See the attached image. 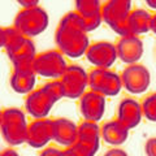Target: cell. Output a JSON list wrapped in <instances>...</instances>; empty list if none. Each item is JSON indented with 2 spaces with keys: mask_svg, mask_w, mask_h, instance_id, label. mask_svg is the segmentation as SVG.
Returning <instances> with one entry per match:
<instances>
[{
  "mask_svg": "<svg viewBox=\"0 0 156 156\" xmlns=\"http://www.w3.org/2000/svg\"><path fill=\"white\" fill-rule=\"evenodd\" d=\"M55 44L65 57L78 58L85 56L90 41L83 18L78 12H68L62 16L55 31Z\"/></svg>",
  "mask_w": 156,
  "mask_h": 156,
  "instance_id": "1",
  "label": "cell"
},
{
  "mask_svg": "<svg viewBox=\"0 0 156 156\" xmlns=\"http://www.w3.org/2000/svg\"><path fill=\"white\" fill-rule=\"evenodd\" d=\"M64 98V89L58 80H50L44 85L26 94L25 109L33 119H42L50 115L58 100Z\"/></svg>",
  "mask_w": 156,
  "mask_h": 156,
  "instance_id": "2",
  "label": "cell"
},
{
  "mask_svg": "<svg viewBox=\"0 0 156 156\" xmlns=\"http://www.w3.org/2000/svg\"><path fill=\"white\" fill-rule=\"evenodd\" d=\"M29 122L25 112L16 107L3 109L0 120V133L9 146H21L26 143Z\"/></svg>",
  "mask_w": 156,
  "mask_h": 156,
  "instance_id": "3",
  "label": "cell"
},
{
  "mask_svg": "<svg viewBox=\"0 0 156 156\" xmlns=\"http://www.w3.org/2000/svg\"><path fill=\"white\" fill-rule=\"evenodd\" d=\"M100 126L95 121L83 120L78 125L76 142L64 150L65 156H92L100 147Z\"/></svg>",
  "mask_w": 156,
  "mask_h": 156,
  "instance_id": "4",
  "label": "cell"
},
{
  "mask_svg": "<svg viewBox=\"0 0 156 156\" xmlns=\"http://www.w3.org/2000/svg\"><path fill=\"white\" fill-rule=\"evenodd\" d=\"M131 0H107L101 4V17L117 35H129L128 16L131 11Z\"/></svg>",
  "mask_w": 156,
  "mask_h": 156,
  "instance_id": "5",
  "label": "cell"
},
{
  "mask_svg": "<svg viewBox=\"0 0 156 156\" xmlns=\"http://www.w3.org/2000/svg\"><path fill=\"white\" fill-rule=\"evenodd\" d=\"M48 23H50V16L39 5L22 8L13 21V25L27 38L38 37L47 29Z\"/></svg>",
  "mask_w": 156,
  "mask_h": 156,
  "instance_id": "6",
  "label": "cell"
},
{
  "mask_svg": "<svg viewBox=\"0 0 156 156\" xmlns=\"http://www.w3.org/2000/svg\"><path fill=\"white\" fill-rule=\"evenodd\" d=\"M68 62L65 56L58 50H48L44 52L37 53L33 60V68L37 76L48 78V80H57L65 72Z\"/></svg>",
  "mask_w": 156,
  "mask_h": 156,
  "instance_id": "7",
  "label": "cell"
},
{
  "mask_svg": "<svg viewBox=\"0 0 156 156\" xmlns=\"http://www.w3.org/2000/svg\"><path fill=\"white\" fill-rule=\"evenodd\" d=\"M89 89L107 96H116L122 90L120 74L109 68H94L89 72Z\"/></svg>",
  "mask_w": 156,
  "mask_h": 156,
  "instance_id": "8",
  "label": "cell"
},
{
  "mask_svg": "<svg viewBox=\"0 0 156 156\" xmlns=\"http://www.w3.org/2000/svg\"><path fill=\"white\" fill-rule=\"evenodd\" d=\"M121 82L122 89L133 95L143 94L148 90L151 85V73L144 65L139 62L128 64L121 72Z\"/></svg>",
  "mask_w": 156,
  "mask_h": 156,
  "instance_id": "9",
  "label": "cell"
},
{
  "mask_svg": "<svg viewBox=\"0 0 156 156\" xmlns=\"http://www.w3.org/2000/svg\"><path fill=\"white\" fill-rule=\"evenodd\" d=\"M58 80L68 99H80L89 87V73L80 65H68Z\"/></svg>",
  "mask_w": 156,
  "mask_h": 156,
  "instance_id": "10",
  "label": "cell"
},
{
  "mask_svg": "<svg viewBox=\"0 0 156 156\" xmlns=\"http://www.w3.org/2000/svg\"><path fill=\"white\" fill-rule=\"evenodd\" d=\"M53 140V121L48 117L34 119L29 122L26 143L33 148H44Z\"/></svg>",
  "mask_w": 156,
  "mask_h": 156,
  "instance_id": "11",
  "label": "cell"
},
{
  "mask_svg": "<svg viewBox=\"0 0 156 156\" xmlns=\"http://www.w3.org/2000/svg\"><path fill=\"white\" fill-rule=\"evenodd\" d=\"M85 57L95 68H111L117 60L116 46L107 41L90 43L86 50Z\"/></svg>",
  "mask_w": 156,
  "mask_h": 156,
  "instance_id": "12",
  "label": "cell"
},
{
  "mask_svg": "<svg viewBox=\"0 0 156 156\" xmlns=\"http://www.w3.org/2000/svg\"><path fill=\"white\" fill-rule=\"evenodd\" d=\"M115 46L117 51V58H120L125 64L138 62L144 52L143 41L139 38V35H134V34L120 37Z\"/></svg>",
  "mask_w": 156,
  "mask_h": 156,
  "instance_id": "13",
  "label": "cell"
},
{
  "mask_svg": "<svg viewBox=\"0 0 156 156\" xmlns=\"http://www.w3.org/2000/svg\"><path fill=\"white\" fill-rule=\"evenodd\" d=\"M80 112L83 120L99 122L105 112V96L96 91L86 90L80 98Z\"/></svg>",
  "mask_w": 156,
  "mask_h": 156,
  "instance_id": "14",
  "label": "cell"
},
{
  "mask_svg": "<svg viewBox=\"0 0 156 156\" xmlns=\"http://www.w3.org/2000/svg\"><path fill=\"white\" fill-rule=\"evenodd\" d=\"M37 73L33 68V62L13 65L9 78V83L14 92L17 94H29L35 89Z\"/></svg>",
  "mask_w": 156,
  "mask_h": 156,
  "instance_id": "15",
  "label": "cell"
},
{
  "mask_svg": "<svg viewBox=\"0 0 156 156\" xmlns=\"http://www.w3.org/2000/svg\"><path fill=\"white\" fill-rule=\"evenodd\" d=\"M130 130L136 128L143 119L142 104L134 98H125L117 107V117Z\"/></svg>",
  "mask_w": 156,
  "mask_h": 156,
  "instance_id": "16",
  "label": "cell"
},
{
  "mask_svg": "<svg viewBox=\"0 0 156 156\" xmlns=\"http://www.w3.org/2000/svg\"><path fill=\"white\" fill-rule=\"evenodd\" d=\"M53 121V140L64 147H69L77 139L78 125L66 117L52 119Z\"/></svg>",
  "mask_w": 156,
  "mask_h": 156,
  "instance_id": "17",
  "label": "cell"
},
{
  "mask_svg": "<svg viewBox=\"0 0 156 156\" xmlns=\"http://www.w3.org/2000/svg\"><path fill=\"white\" fill-rule=\"evenodd\" d=\"M130 129L121 122L119 119L107 121L100 126V136L109 146H121L126 142Z\"/></svg>",
  "mask_w": 156,
  "mask_h": 156,
  "instance_id": "18",
  "label": "cell"
},
{
  "mask_svg": "<svg viewBox=\"0 0 156 156\" xmlns=\"http://www.w3.org/2000/svg\"><path fill=\"white\" fill-rule=\"evenodd\" d=\"M5 52L12 62V65L33 62L34 57L37 55L35 44H34V42L31 41V38H27V37H23L21 41L16 43L14 46L7 48Z\"/></svg>",
  "mask_w": 156,
  "mask_h": 156,
  "instance_id": "19",
  "label": "cell"
},
{
  "mask_svg": "<svg viewBox=\"0 0 156 156\" xmlns=\"http://www.w3.org/2000/svg\"><path fill=\"white\" fill-rule=\"evenodd\" d=\"M150 22L151 14L144 11V9L136 8L131 9L128 16V27L130 34L134 35H143V34L150 31Z\"/></svg>",
  "mask_w": 156,
  "mask_h": 156,
  "instance_id": "20",
  "label": "cell"
},
{
  "mask_svg": "<svg viewBox=\"0 0 156 156\" xmlns=\"http://www.w3.org/2000/svg\"><path fill=\"white\" fill-rule=\"evenodd\" d=\"M76 12L81 16L87 17L101 12V2L100 0H74Z\"/></svg>",
  "mask_w": 156,
  "mask_h": 156,
  "instance_id": "21",
  "label": "cell"
},
{
  "mask_svg": "<svg viewBox=\"0 0 156 156\" xmlns=\"http://www.w3.org/2000/svg\"><path fill=\"white\" fill-rule=\"evenodd\" d=\"M140 104H142L144 119H147L151 122H156V92L147 95Z\"/></svg>",
  "mask_w": 156,
  "mask_h": 156,
  "instance_id": "22",
  "label": "cell"
},
{
  "mask_svg": "<svg viewBox=\"0 0 156 156\" xmlns=\"http://www.w3.org/2000/svg\"><path fill=\"white\" fill-rule=\"evenodd\" d=\"M83 23H85V29L87 33H91L96 30L98 27L101 25L103 22V17H101V12L100 13H96V14H92V16H87V17H83Z\"/></svg>",
  "mask_w": 156,
  "mask_h": 156,
  "instance_id": "23",
  "label": "cell"
},
{
  "mask_svg": "<svg viewBox=\"0 0 156 156\" xmlns=\"http://www.w3.org/2000/svg\"><path fill=\"white\" fill-rule=\"evenodd\" d=\"M41 155L42 156H65L64 150H60L57 147H46L43 148V151H41Z\"/></svg>",
  "mask_w": 156,
  "mask_h": 156,
  "instance_id": "24",
  "label": "cell"
},
{
  "mask_svg": "<svg viewBox=\"0 0 156 156\" xmlns=\"http://www.w3.org/2000/svg\"><path fill=\"white\" fill-rule=\"evenodd\" d=\"M144 152L148 156H156V138H150L144 144Z\"/></svg>",
  "mask_w": 156,
  "mask_h": 156,
  "instance_id": "25",
  "label": "cell"
},
{
  "mask_svg": "<svg viewBox=\"0 0 156 156\" xmlns=\"http://www.w3.org/2000/svg\"><path fill=\"white\" fill-rule=\"evenodd\" d=\"M16 2L22 8H30V7L39 5V2H41V0H16Z\"/></svg>",
  "mask_w": 156,
  "mask_h": 156,
  "instance_id": "26",
  "label": "cell"
},
{
  "mask_svg": "<svg viewBox=\"0 0 156 156\" xmlns=\"http://www.w3.org/2000/svg\"><path fill=\"white\" fill-rule=\"evenodd\" d=\"M105 155H107V156H112V155H116V156H125L126 152H125L124 150H121V148H117V146H115V147L112 148V150H109Z\"/></svg>",
  "mask_w": 156,
  "mask_h": 156,
  "instance_id": "27",
  "label": "cell"
},
{
  "mask_svg": "<svg viewBox=\"0 0 156 156\" xmlns=\"http://www.w3.org/2000/svg\"><path fill=\"white\" fill-rule=\"evenodd\" d=\"M150 31H152L156 35V13L151 14V22H150Z\"/></svg>",
  "mask_w": 156,
  "mask_h": 156,
  "instance_id": "28",
  "label": "cell"
},
{
  "mask_svg": "<svg viewBox=\"0 0 156 156\" xmlns=\"http://www.w3.org/2000/svg\"><path fill=\"white\" fill-rule=\"evenodd\" d=\"M5 44V31H4V27L0 26V48H4Z\"/></svg>",
  "mask_w": 156,
  "mask_h": 156,
  "instance_id": "29",
  "label": "cell"
},
{
  "mask_svg": "<svg viewBox=\"0 0 156 156\" xmlns=\"http://www.w3.org/2000/svg\"><path fill=\"white\" fill-rule=\"evenodd\" d=\"M7 155H11V156H16L17 152L12 148H8V150H3L2 152H0V156H7Z\"/></svg>",
  "mask_w": 156,
  "mask_h": 156,
  "instance_id": "30",
  "label": "cell"
},
{
  "mask_svg": "<svg viewBox=\"0 0 156 156\" xmlns=\"http://www.w3.org/2000/svg\"><path fill=\"white\" fill-rule=\"evenodd\" d=\"M144 2L151 9H155L156 11V0H144Z\"/></svg>",
  "mask_w": 156,
  "mask_h": 156,
  "instance_id": "31",
  "label": "cell"
},
{
  "mask_svg": "<svg viewBox=\"0 0 156 156\" xmlns=\"http://www.w3.org/2000/svg\"><path fill=\"white\" fill-rule=\"evenodd\" d=\"M2 113H3V109L0 108V120H2Z\"/></svg>",
  "mask_w": 156,
  "mask_h": 156,
  "instance_id": "32",
  "label": "cell"
}]
</instances>
